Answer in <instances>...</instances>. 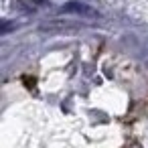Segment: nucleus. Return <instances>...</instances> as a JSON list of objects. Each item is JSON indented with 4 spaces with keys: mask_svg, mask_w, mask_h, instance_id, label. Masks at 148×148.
<instances>
[]
</instances>
